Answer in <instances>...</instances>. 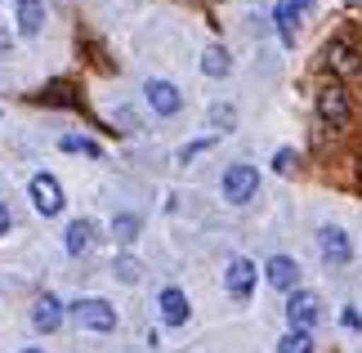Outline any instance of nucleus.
<instances>
[{"instance_id": "obj_11", "label": "nucleus", "mask_w": 362, "mask_h": 353, "mask_svg": "<svg viewBox=\"0 0 362 353\" xmlns=\"http://www.w3.org/2000/svg\"><path fill=\"white\" fill-rule=\"evenodd\" d=\"M32 327H36V331H59V327H63V304L54 300V295H36V304H32Z\"/></svg>"}, {"instance_id": "obj_2", "label": "nucleus", "mask_w": 362, "mask_h": 353, "mask_svg": "<svg viewBox=\"0 0 362 353\" xmlns=\"http://www.w3.org/2000/svg\"><path fill=\"white\" fill-rule=\"evenodd\" d=\"M286 322H291V331H309L322 322V300H317L313 291H296L291 295V304H286Z\"/></svg>"}, {"instance_id": "obj_23", "label": "nucleus", "mask_w": 362, "mask_h": 353, "mask_svg": "<svg viewBox=\"0 0 362 353\" xmlns=\"http://www.w3.org/2000/svg\"><path fill=\"white\" fill-rule=\"evenodd\" d=\"M211 117H215V121L228 130V125H233V108H228V103H219V108H211Z\"/></svg>"}, {"instance_id": "obj_19", "label": "nucleus", "mask_w": 362, "mask_h": 353, "mask_svg": "<svg viewBox=\"0 0 362 353\" xmlns=\"http://www.w3.org/2000/svg\"><path fill=\"white\" fill-rule=\"evenodd\" d=\"M112 233H117V242H130V237L139 233V219H130V215H117V224H112Z\"/></svg>"}, {"instance_id": "obj_4", "label": "nucleus", "mask_w": 362, "mask_h": 353, "mask_svg": "<svg viewBox=\"0 0 362 353\" xmlns=\"http://www.w3.org/2000/svg\"><path fill=\"white\" fill-rule=\"evenodd\" d=\"M255 188H259V175H255V166L238 161V166H228V170H224V197H228L233 206H246L250 197H255Z\"/></svg>"}, {"instance_id": "obj_26", "label": "nucleus", "mask_w": 362, "mask_h": 353, "mask_svg": "<svg viewBox=\"0 0 362 353\" xmlns=\"http://www.w3.org/2000/svg\"><path fill=\"white\" fill-rule=\"evenodd\" d=\"M291 9H313V0H291Z\"/></svg>"}, {"instance_id": "obj_1", "label": "nucleus", "mask_w": 362, "mask_h": 353, "mask_svg": "<svg viewBox=\"0 0 362 353\" xmlns=\"http://www.w3.org/2000/svg\"><path fill=\"white\" fill-rule=\"evenodd\" d=\"M72 308V318H76V327H86V331H112L117 327V313H112V304L107 300H94V295H86V300H72L67 304Z\"/></svg>"}, {"instance_id": "obj_6", "label": "nucleus", "mask_w": 362, "mask_h": 353, "mask_svg": "<svg viewBox=\"0 0 362 353\" xmlns=\"http://www.w3.org/2000/svg\"><path fill=\"white\" fill-rule=\"evenodd\" d=\"M317 246H322V260L331 268H340V264H349L354 260V242H349V233L336 228V224H327L322 233H317Z\"/></svg>"}, {"instance_id": "obj_22", "label": "nucleus", "mask_w": 362, "mask_h": 353, "mask_svg": "<svg viewBox=\"0 0 362 353\" xmlns=\"http://www.w3.org/2000/svg\"><path fill=\"white\" fill-rule=\"evenodd\" d=\"M117 277L121 282H139V264L134 260H117Z\"/></svg>"}, {"instance_id": "obj_25", "label": "nucleus", "mask_w": 362, "mask_h": 353, "mask_svg": "<svg viewBox=\"0 0 362 353\" xmlns=\"http://www.w3.org/2000/svg\"><path fill=\"white\" fill-rule=\"evenodd\" d=\"M9 233V210H5V202H0V237Z\"/></svg>"}, {"instance_id": "obj_5", "label": "nucleus", "mask_w": 362, "mask_h": 353, "mask_svg": "<svg viewBox=\"0 0 362 353\" xmlns=\"http://www.w3.org/2000/svg\"><path fill=\"white\" fill-rule=\"evenodd\" d=\"M144 94H148V103H152L157 117H179V112H184V94H179L175 81H148Z\"/></svg>"}, {"instance_id": "obj_20", "label": "nucleus", "mask_w": 362, "mask_h": 353, "mask_svg": "<svg viewBox=\"0 0 362 353\" xmlns=\"http://www.w3.org/2000/svg\"><path fill=\"white\" fill-rule=\"evenodd\" d=\"M211 148H215V139H197V144L179 148V161H192V157H202V152H211Z\"/></svg>"}, {"instance_id": "obj_15", "label": "nucleus", "mask_w": 362, "mask_h": 353, "mask_svg": "<svg viewBox=\"0 0 362 353\" xmlns=\"http://www.w3.org/2000/svg\"><path fill=\"white\" fill-rule=\"evenodd\" d=\"M327 67H336V72H358V54L344 50L336 40V45H327Z\"/></svg>"}, {"instance_id": "obj_17", "label": "nucleus", "mask_w": 362, "mask_h": 353, "mask_svg": "<svg viewBox=\"0 0 362 353\" xmlns=\"http://www.w3.org/2000/svg\"><path fill=\"white\" fill-rule=\"evenodd\" d=\"M277 353H313V335L309 331H286L277 340Z\"/></svg>"}, {"instance_id": "obj_8", "label": "nucleus", "mask_w": 362, "mask_h": 353, "mask_svg": "<svg viewBox=\"0 0 362 353\" xmlns=\"http://www.w3.org/2000/svg\"><path fill=\"white\" fill-rule=\"evenodd\" d=\"M27 192H32V202H36L40 215H59V210H63V188H59V179H54V175H36Z\"/></svg>"}, {"instance_id": "obj_18", "label": "nucleus", "mask_w": 362, "mask_h": 353, "mask_svg": "<svg viewBox=\"0 0 362 353\" xmlns=\"http://www.w3.org/2000/svg\"><path fill=\"white\" fill-rule=\"evenodd\" d=\"M273 18H277V27H282V40L291 45V40H296V9H291V0H282V5L273 9Z\"/></svg>"}, {"instance_id": "obj_12", "label": "nucleus", "mask_w": 362, "mask_h": 353, "mask_svg": "<svg viewBox=\"0 0 362 353\" xmlns=\"http://www.w3.org/2000/svg\"><path fill=\"white\" fill-rule=\"evenodd\" d=\"M90 242H94V224L90 219H72V224H67V233H63V250H67V255H86Z\"/></svg>"}, {"instance_id": "obj_9", "label": "nucleus", "mask_w": 362, "mask_h": 353, "mask_svg": "<svg viewBox=\"0 0 362 353\" xmlns=\"http://www.w3.org/2000/svg\"><path fill=\"white\" fill-rule=\"evenodd\" d=\"M264 273H269L273 291H296V282H300V264L291 260V255H273L269 264H264Z\"/></svg>"}, {"instance_id": "obj_16", "label": "nucleus", "mask_w": 362, "mask_h": 353, "mask_svg": "<svg viewBox=\"0 0 362 353\" xmlns=\"http://www.w3.org/2000/svg\"><path fill=\"white\" fill-rule=\"evenodd\" d=\"M63 152H81V157H94V161H103V148L94 144V139H81V134H63Z\"/></svg>"}, {"instance_id": "obj_21", "label": "nucleus", "mask_w": 362, "mask_h": 353, "mask_svg": "<svg viewBox=\"0 0 362 353\" xmlns=\"http://www.w3.org/2000/svg\"><path fill=\"white\" fill-rule=\"evenodd\" d=\"M273 170H277V175H291V170H296V152H291V148H282V152L273 157Z\"/></svg>"}, {"instance_id": "obj_3", "label": "nucleus", "mask_w": 362, "mask_h": 353, "mask_svg": "<svg viewBox=\"0 0 362 353\" xmlns=\"http://www.w3.org/2000/svg\"><path fill=\"white\" fill-rule=\"evenodd\" d=\"M317 117H322L327 125H349V90L340 86V81H331V86L317 90Z\"/></svg>"}, {"instance_id": "obj_27", "label": "nucleus", "mask_w": 362, "mask_h": 353, "mask_svg": "<svg viewBox=\"0 0 362 353\" xmlns=\"http://www.w3.org/2000/svg\"><path fill=\"white\" fill-rule=\"evenodd\" d=\"M23 353H40V349H23Z\"/></svg>"}, {"instance_id": "obj_24", "label": "nucleus", "mask_w": 362, "mask_h": 353, "mask_svg": "<svg viewBox=\"0 0 362 353\" xmlns=\"http://www.w3.org/2000/svg\"><path fill=\"white\" fill-rule=\"evenodd\" d=\"M340 322H344L349 331H358V327H362V313H358V308H344V313H340Z\"/></svg>"}, {"instance_id": "obj_14", "label": "nucleus", "mask_w": 362, "mask_h": 353, "mask_svg": "<svg viewBox=\"0 0 362 353\" xmlns=\"http://www.w3.org/2000/svg\"><path fill=\"white\" fill-rule=\"evenodd\" d=\"M228 67H233V59H228V50H219V45H211L202 54V72L206 76H228Z\"/></svg>"}, {"instance_id": "obj_10", "label": "nucleus", "mask_w": 362, "mask_h": 353, "mask_svg": "<svg viewBox=\"0 0 362 353\" xmlns=\"http://www.w3.org/2000/svg\"><path fill=\"white\" fill-rule=\"evenodd\" d=\"M157 304H161V322H165V327H184V322H188V295L179 287H165Z\"/></svg>"}, {"instance_id": "obj_13", "label": "nucleus", "mask_w": 362, "mask_h": 353, "mask_svg": "<svg viewBox=\"0 0 362 353\" xmlns=\"http://www.w3.org/2000/svg\"><path fill=\"white\" fill-rule=\"evenodd\" d=\"M40 18H45L40 0H23V5H18V32L23 36H36L40 32Z\"/></svg>"}, {"instance_id": "obj_7", "label": "nucleus", "mask_w": 362, "mask_h": 353, "mask_svg": "<svg viewBox=\"0 0 362 353\" xmlns=\"http://www.w3.org/2000/svg\"><path fill=\"white\" fill-rule=\"evenodd\" d=\"M224 287L233 300H250V291H255V264H250L246 255L228 260V273H224Z\"/></svg>"}]
</instances>
